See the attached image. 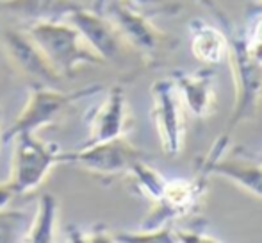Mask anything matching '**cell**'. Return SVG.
<instances>
[{"label":"cell","instance_id":"6da1fadb","mask_svg":"<svg viewBox=\"0 0 262 243\" xmlns=\"http://www.w3.org/2000/svg\"><path fill=\"white\" fill-rule=\"evenodd\" d=\"M95 6V11L104 14L113 24L123 43L138 50L148 63L168 57L179 47V39L156 27L145 13L125 0H97Z\"/></svg>","mask_w":262,"mask_h":243},{"label":"cell","instance_id":"7a4b0ae2","mask_svg":"<svg viewBox=\"0 0 262 243\" xmlns=\"http://www.w3.org/2000/svg\"><path fill=\"white\" fill-rule=\"evenodd\" d=\"M27 34L61 77L75 75L80 65L98 66L105 63L66 20L32 24Z\"/></svg>","mask_w":262,"mask_h":243},{"label":"cell","instance_id":"3957f363","mask_svg":"<svg viewBox=\"0 0 262 243\" xmlns=\"http://www.w3.org/2000/svg\"><path fill=\"white\" fill-rule=\"evenodd\" d=\"M98 91H102V86H90L77 91H68V93L55 90L52 86H32V93L27 104L14 120V124L4 132L2 141H13V138L18 134H34L41 127H47L57 120L75 102L91 97Z\"/></svg>","mask_w":262,"mask_h":243},{"label":"cell","instance_id":"277c9868","mask_svg":"<svg viewBox=\"0 0 262 243\" xmlns=\"http://www.w3.org/2000/svg\"><path fill=\"white\" fill-rule=\"evenodd\" d=\"M13 167L9 183L16 195L36 190L55 165L68 163V154L54 145H47L34 134H18L13 138Z\"/></svg>","mask_w":262,"mask_h":243},{"label":"cell","instance_id":"5b68a950","mask_svg":"<svg viewBox=\"0 0 262 243\" xmlns=\"http://www.w3.org/2000/svg\"><path fill=\"white\" fill-rule=\"evenodd\" d=\"M152 98V118L156 121L162 150L168 156H179L186 134V108L171 77L154 83Z\"/></svg>","mask_w":262,"mask_h":243},{"label":"cell","instance_id":"8992f818","mask_svg":"<svg viewBox=\"0 0 262 243\" xmlns=\"http://www.w3.org/2000/svg\"><path fill=\"white\" fill-rule=\"evenodd\" d=\"M68 154L66 165H79L86 170L98 175H118L130 170V167L139 159H148V154L143 152L136 145H132L125 136L111 138L105 141L91 143V145L80 147L75 152Z\"/></svg>","mask_w":262,"mask_h":243},{"label":"cell","instance_id":"52a82bcc","mask_svg":"<svg viewBox=\"0 0 262 243\" xmlns=\"http://www.w3.org/2000/svg\"><path fill=\"white\" fill-rule=\"evenodd\" d=\"M0 42H2L4 52L14 65V68L25 79L31 80L32 86L55 88L62 79L29 34L13 31V29H4L0 31Z\"/></svg>","mask_w":262,"mask_h":243},{"label":"cell","instance_id":"ba28073f","mask_svg":"<svg viewBox=\"0 0 262 243\" xmlns=\"http://www.w3.org/2000/svg\"><path fill=\"white\" fill-rule=\"evenodd\" d=\"M207 179L209 175L198 172L196 177L191 181H186V179L166 181L164 191L156 202L154 211L143 224V229H156V227L164 226L166 222H171L173 218H180L194 211L207 190Z\"/></svg>","mask_w":262,"mask_h":243},{"label":"cell","instance_id":"9c48e42d","mask_svg":"<svg viewBox=\"0 0 262 243\" xmlns=\"http://www.w3.org/2000/svg\"><path fill=\"white\" fill-rule=\"evenodd\" d=\"M198 172L205 175H220L230 183L241 186L253 197L262 198V159H255L252 154L237 150L232 156H217L212 161H202Z\"/></svg>","mask_w":262,"mask_h":243},{"label":"cell","instance_id":"30bf717a","mask_svg":"<svg viewBox=\"0 0 262 243\" xmlns=\"http://www.w3.org/2000/svg\"><path fill=\"white\" fill-rule=\"evenodd\" d=\"M68 24L79 31L82 39L102 57L104 61L116 59L123 45V39L116 32L109 20L98 11H88L82 6L68 14Z\"/></svg>","mask_w":262,"mask_h":243},{"label":"cell","instance_id":"8fae6325","mask_svg":"<svg viewBox=\"0 0 262 243\" xmlns=\"http://www.w3.org/2000/svg\"><path fill=\"white\" fill-rule=\"evenodd\" d=\"M184 108L196 116L198 120H205L212 113L216 100V73L210 68H202L196 72H184L177 70L171 73Z\"/></svg>","mask_w":262,"mask_h":243},{"label":"cell","instance_id":"7c38bea8","mask_svg":"<svg viewBox=\"0 0 262 243\" xmlns=\"http://www.w3.org/2000/svg\"><path fill=\"white\" fill-rule=\"evenodd\" d=\"M128 125H130V118H128L127 98L120 86H114L109 90L100 108L95 109L91 115L90 139L86 141V145L125 136Z\"/></svg>","mask_w":262,"mask_h":243},{"label":"cell","instance_id":"4fadbf2b","mask_svg":"<svg viewBox=\"0 0 262 243\" xmlns=\"http://www.w3.org/2000/svg\"><path fill=\"white\" fill-rule=\"evenodd\" d=\"M75 0H0V9L32 24L66 20L70 13L79 9Z\"/></svg>","mask_w":262,"mask_h":243},{"label":"cell","instance_id":"5bb4252c","mask_svg":"<svg viewBox=\"0 0 262 243\" xmlns=\"http://www.w3.org/2000/svg\"><path fill=\"white\" fill-rule=\"evenodd\" d=\"M191 50L198 61L205 65H220L227 57L228 38L223 29L214 27L204 20H193L189 24Z\"/></svg>","mask_w":262,"mask_h":243},{"label":"cell","instance_id":"9a60e30c","mask_svg":"<svg viewBox=\"0 0 262 243\" xmlns=\"http://www.w3.org/2000/svg\"><path fill=\"white\" fill-rule=\"evenodd\" d=\"M55 220H57V200L52 193H43L38 200L36 216L31 220L24 241L50 243L55 240Z\"/></svg>","mask_w":262,"mask_h":243},{"label":"cell","instance_id":"2e32d148","mask_svg":"<svg viewBox=\"0 0 262 243\" xmlns=\"http://www.w3.org/2000/svg\"><path fill=\"white\" fill-rule=\"evenodd\" d=\"M146 161L148 159L136 161V163L130 167V170H128V174L134 177L138 188L146 195V197L152 198L154 202H157L159 198H161L162 191H164V186H166V181H168V179L162 177L156 168L150 167Z\"/></svg>","mask_w":262,"mask_h":243},{"label":"cell","instance_id":"e0dca14e","mask_svg":"<svg viewBox=\"0 0 262 243\" xmlns=\"http://www.w3.org/2000/svg\"><path fill=\"white\" fill-rule=\"evenodd\" d=\"M31 216L20 209H0V243L24 241Z\"/></svg>","mask_w":262,"mask_h":243},{"label":"cell","instance_id":"ac0fdd59","mask_svg":"<svg viewBox=\"0 0 262 243\" xmlns=\"http://www.w3.org/2000/svg\"><path fill=\"white\" fill-rule=\"evenodd\" d=\"M243 34V43L248 57L262 66V7H257L255 16L250 22L248 29Z\"/></svg>","mask_w":262,"mask_h":243},{"label":"cell","instance_id":"d6986e66","mask_svg":"<svg viewBox=\"0 0 262 243\" xmlns=\"http://www.w3.org/2000/svg\"><path fill=\"white\" fill-rule=\"evenodd\" d=\"M132 7L145 14H175L180 11V6L171 0H125Z\"/></svg>","mask_w":262,"mask_h":243},{"label":"cell","instance_id":"ffe728a7","mask_svg":"<svg viewBox=\"0 0 262 243\" xmlns=\"http://www.w3.org/2000/svg\"><path fill=\"white\" fill-rule=\"evenodd\" d=\"M14 197H16V191H14L13 184H11L9 181L0 184V209L7 208Z\"/></svg>","mask_w":262,"mask_h":243},{"label":"cell","instance_id":"44dd1931","mask_svg":"<svg viewBox=\"0 0 262 243\" xmlns=\"http://www.w3.org/2000/svg\"><path fill=\"white\" fill-rule=\"evenodd\" d=\"M259 7H262V0H259Z\"/></svg>","mask_w":262,"mask_h":243}]
</instances>
